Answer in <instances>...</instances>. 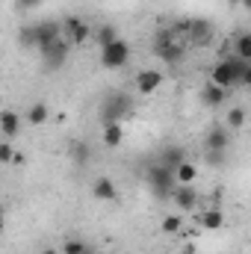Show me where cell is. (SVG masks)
Wrapping results in <instances>:
<instances>
[{"label":"cell","mask_w":251,"mask_h":254,"mask_svg":"<svg viewBox=\"0 0 251 254\" xmlns=\"http://www.w3.org/2000/svg\"><path fill=\"white\" fill-rule=\"evenodd\" d=\"M246 60H240V57H225V60H219V63L210 68V83H216V86H222V89H237V86H243V74H246Z\"/></svg>","instance_id":"1"},{"label":"cell","mask_w":251,"mask_h":254,"mask_svg":"<svg viewBox=\"0 0 251 254\" xmlns=\"http://www.w3.org/2000/svg\"><path fill=\"white\" fill-rule=\"evenodd\" d=\"M145 181H148L151 192H154L157 198H163V201H169V198L175 195V190H178L175 169H169V166H163V163L148 166V169H145Z\"/></svg>","instance_id":"2"},{"label":"cell","mask_w":251,"mask_h":254,"mask_svg":"<svg viewBox=\"0 0 251 254\" xmlns=\"http://www.w3.org/2000/svg\"><path fill=\"white\" fill-rule=\"evenodd\" d=\"M154 54H157L166 65H178L184 60V45L175 39L172 30H160V33L154 36Z\"/></svg>","instance_id":"3"},{"label":"cell","mask_w":251,"mask_h":254,"mask_svg":"<svg viewBox=\"0 0 251 254\" xmlns=\"http://www.w3.org/2000/svg\"><path fill=\"white\" fill-rule=\"evenodd\" d=\"M127 63H130V45H127L125 39H119V42L101 48V65H104V68L119 71V68H125Z\"/></svg>","instance_id":"4"},{"label":"cell","mask_w":251,"mask_h":254,"mask_svg":"<svg viewBox=\"0 0 251 254\" xmlns=\"http://www.w3.org/2000/svg\"><path fill=\"white\" fill-rule=\"evenodd\" d=\"M71 42L68 39H60V42H54L48 51H42V65H45V71H57V68H63L68 63V54H71Z\"/></svg>","instance_id":"5"},{"label":"cell","mask_w":251,"mask_h":254,"mask_svg":"<svg viewBox=\"0 0 251 254\" xmlns=\"http://www.w3.org/2000/svg\"><path fill=\"white\" fill-rule=\"evenodd\" d=\"M63 36L71 42V45H83V42H89L92 36H95V30L83 21V18H74V15H68L63 21Z\"/></svg>","instance_id":"6"},{"label":"cell","mask_w":251,"mask_h":254,"mask_svg":"<svg viewBox=\"0 0 251 254\" xmlns=\"http://www.w3.org/2000/svg\"><path fill=\"white\" fill-rule=\"evenodd\" d=\"M184 27V33H187L189 42H195V45H207L210 39H213V21H207V18H189L181 24Z\"/></svg>","instance_id":"7"},{"label":"cell","mask_w":251,"mask_h":254,"mask_svg":"<svg viewBox=\"0 0 251 254\" xmlns=\"http://www.w3.org/2000/svg\"><path fill=\"white\" fill-rule=\"evenodd\" d=\"M36 39H39V48H36V51H39V54L48 51L54 42L63 39V24H60V21H39V24H36Z\"/></svg>","instance_id":"8"},{"label":"cell","mask_w":251,"mask_h":254,"mask_svg":"<svg viewBox=\"0 0 251 254\" xmlns=\"http://www.w3.org/2000/svg\"><path fill=\"white\" fill-rule=\"evenodd\" d=\"M130 98L127 95H110L107 101H104V122H125V116L130 113Z\"/></svg>","instance_id":"9"},{"label":"cell","mask_w":251,"mask_h":254,"mask_svg":"<svg viewBox=\"0 0 251 254\" xmlns=\"http://www.w3.org/2000/svg\"><path fill=\"white\" fill-rule=\"evenodd\" d=\"M92 198L101 201V204H116V201L122 198V192H119V187H116L107 175H101V178H95V184H92Z\"/></svg>","instance_id":"10"},{"label":"cell","mask_w":251,"mask_h":254,"mask_svg":"<svg viewBox=\"0 0 251 254\" xmlns=\"http://www.w3.org/2000/svg\"><path fill=\"white\" fill-rule=\"evenodd\" d=\"M231 145V127L228 125H213L204 136V151H228Z\"/></svg>","instance_id":"11"},{"label":"cell","mask_w":251,"mask_h":254,"mask_svg":"<svg viewBox=\"0 0 251 254\" xmlns=\"http://www.w3.org/2000/svg\"><path fill=\"white\" fill-rule=\"evenodd\" d=\"M163 71H157V68H142L139 74H136V89L142 92V95H151V92H157L160 86H163Z\"/></svg>","instance_id":"12"},{"label":"cell","mask_w":251,"mask_h":254,"mask_svg":"<svg viewBox=\"0 0 251 254\" xmlns=\"http://www.w3.org/2000/svg\"><path fill=\"white\" fill-rule=\"evenodd\" d=\"M228 101V89H222V86H216V83H204V89H201V104L204 107H210V110H216V107H222Z\"/></svg>","instance_id":"13"},{"label":"cell","mask_w":251,"mask_h":254,"mask_svg":"<svg viewBox=\"0 0 251 254\" xmlns=\"http://www.w3.org/2000/svg\"><path fill=\"white\" fill-rule=\"evenodd\" d=\"M172 201H175L184 213H192V210H195V204H198V192H195L192 184H189V187L178 184V190H175V195H172Z\"/></svg>","instance_id":"14"},{"label":"cell","mask_w":251,"mask_h":254,"mask_svg":"<svg viewBox=\"0 0 251 254\" xmlns=\"http://www.w3.org/2000/svg\"><path fill=\"white\" fill-rule=\"evenodd\" d=\"M21 127H24V119H21L15 110H3V113H0V130H3L6 139H15V136L21 133Z\"/></svg>","instance_id":"15"},{"label":"cell","mask_w":251,"mask_h":254,"mask_svg":"<svg viewBox=\"0 0 251 254\" xmlns=\"http://www.w3.org/2000/svg\"><path fill=\"white\" fill-rule=\"evenodd\" d=\"M101 139H104L107 148H119V145L125 142V127H122V122H104Z\"/></svg>","instance_id":"16"},{"label":"cell","mask_w":251,"mask_h":254,"mask_svg":"<svg viewBox=\"0 0 251 254\" xmlns=\"http://www.w3.org/2000/svg\"><path fill=\"white\" fill-rule=\"evenodd\" d=\"M68 157H71L74 166H89V160H92V148H89L83 139H74V142H68Z\"/></svg>","instance_id":"17"},{"label":"cell","mask_w":251,"mask_h":254,"mask_svg":"<svg viewBox=\"0 0 251 254\" xmlns=\"http://www.w3.org/2000/svg\"><path fill=\"white\" fill-rule=\"evenodd\" d=\"M27 125H33V127H42L48 119H51V107L45 104V101H36V104H30V110H27Z\"/></svg>","instance_id":"18"},{"label":"cell","mask_w":251,"mask_h":254,"mask_svg":"<svg viewBox=\"0 0 251 254\" xmlns=\"http://www.w3.org/2000/svg\"><path fill=\"white\" fill-rule=\"evenodd\" d=\"M92 39L98 42V48H107V45L119 42L122 36H119V27H116V24H101V27H95V36H92Z\"/></svg>","instance_id":"19"},{"label":"cell","mask_w":251,"mask_h":254,"mask_svg":"<svg viewBox=\"0 0 251 254\" xmlns=\"http://www.w3.org/2000/svg\"><path fill=\"white\" fill-rule=\"evenodd\" d=\"M184 160H187V154H184V148H178V145H169V148H163V154H160V163L169 166V169H178Z\"/></svg>","instance_id":"20"},{"label":"cell","mask_w":251,"mask_h":254,"mask_svg":"<svg viewBox=\"0 0 251 254\" xmlns=\"http://www.w3.org/2000/svg\"><path fill=\"white\" fill-rule=\"evenodd\" d=\"M198 222H201V228H207V231H219V228H225V213L210 207L207 213L198 216Z\"/></svg>","instance_id":"21"},{"label":"cell","mask_w":251,"mask_h":254,"mask_svg":"<svg viewBox=\"0 0 251 254\" xmlns=\"http://www.w3.org/2000/svg\"><path fill=\"white\" fill-rule=\"evenodd\" d=\"M175 178H178V184H184V187L195 184V178H198V169H195V163L184 160V163H181V166L175 169Z\"/></svg>","instance_id":"22"},{"label":"cell","mask_w":251,"mask_h":254,"mask_svg":"<svg viewBox=\"0 0 251 254\" xmlns=\"http://www.w3.org/2000/svg\"><path fill=\"white\" fill-rule=\"evenodd\" d=\"M234 57L251 63V33H240L237 42H234Z\"/></svg>","instance_id":"23"},{"label":"cell","mask_w":251,"mask_h":254,"mask_svg":"<svg viewBox=\"0 0 251 254\" xmlns=\"http://www.w3.org/2000/svg\"><path fill=\"white\" fill-rule=\"evenodd\" d=\"M18 45H21V48H39L36 24H30V27H21V30H18Z\"/></svg>","instance_id":"24"},{"label":"cell","mask_w":251,"mask_h":254,"mask_svg":"<svg viewBox=\"0 0 251 254\" xmlns=\"http://www.w3.org/2000/svg\"><path fill=\"white\" fill-rule=\"evenodd\" d=\"M225 125L231 127V130L246 127V110H243V107H231V110H228V116H225Z\"/></svg>","instance_id":"25"},{"label":"cell","mask_w":251,"mask_h":254,"mask_svg":"<svg viewBox=\"0 0 251 254\" xmlns=\"http://www.w3.org/2000/svg\"><path fill=\"white\" fill-rule=\"evenodd\" d=\"M163 234H178L181 228H184V216H178V213H169L166 219H163Z\"/></svg>","instance_id":"26"},{"label":"cell","mask_w":251,"mask_h":254,"mask_svg":"<svg viewBox=\"0 0 251 254\" xmlns=\"http://www.w3.org/2000/svg\"><path fill=\"white\" fill-rule=\"evenodd\" d=\"M63 254H89V246L83 243V240H77V237H71V240H65L63 249H60Z\"/></svg>","instance_id":"27"},{"label":"cell","mask_w":251,"mask_h":254,"mask_svg":"<svg viewBox=\"0 0 251 254\" xmlns=\"http://www.w3.org/2000/svg\"><path fill=\"white\" fill-rule=\"evenodd\" d=\"M204 160L210 169H222L228 163V151H204Z\"/></svg>","instance_id":"28"},{"label":"cell","mask_w":251,"mask_h":254,"mask_svg":"<svg viewBox=\"0 0 251 254\" xmlns=\"http://www.w3.org/2000/svg\"><path fill=\"white\" fill-rule=\"evenodd\" d=\"M15 157H18V151L12 145V139H3L0 142V163H15Z\"/></svg>","instance_id":"29"},{"label":"cell","mask_w":251,"mask_h":254,"mask_svg":"<svg viewBox=\"0 0 251 254\" xmlns=\"http://www.w3.org/2000/svg\"><path fill=\"white\" fill-rule=\"evenodd\" d=\"M45 0H15V6L18 9H24V12H33V9H39Z\"/></svg>","instance_id":"30"},{"label":"cell","mask_w":251,"mask_h":254,"mask_svg":"<svg viewBox=\"0 0 251 254\" xmlns=\"http://www.w3.org/2000/svg\"><path fill=\"white\" fill-rule=\"evenodd\" d=\"M243 86H246V89H251V63L246 65V74H243Z\"/></svg>","instance_id":"31"},{"label":"cell","mask_w":251,"mask_h":254,"mask_svg":"<svg viewBox=\"0 0 251 254\" xmlns=\"http://www.w3.org/2000/svg\"><path fill=\"white\" fill-rule=\"evenodd\" d=\"M181 254H195V246H184V252Z\"/></svg>","instance_id":"32"},{"label":"cell","mask_w":251,"mask_h":254,"mask_svg":"<svg viewBox=\"0 0 251 254\" xmlns=\"http://www.w3.org/2000/svg\"><path fill=\"white\" fill-rule=\"evenodd\" d=\"M243 9H246V12H251V0H243Z\"/></svg>","instance_id":"33"},{"label":"cell","mask_w":251,"mask_h":254,"mask_svg":"<svg viewBox=\"0 0 251 254\" xmlns=\"http://www.w3.org/2000/svg\"><path fill=\"white\" fill-rule=\"evenodd\" d=\"M228 6H243V0H228Z\"/></svg>","instance_id":"34"},{"label":"cell","mask_w":251,"mask_h":254,"mask_svg":"<svg viewBox=\"0 0 251 254\" xmlns=\"http://www.w3.org/2000/svg\"><path fill=\"white\" fill-rule=\"evenodd\" d=\"M42 254H63V252H57V249H45Z\"/></svg>","instance_id":"35"}]
</instances>
